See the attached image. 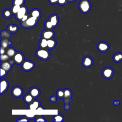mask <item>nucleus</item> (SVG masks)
Listing matches in <instances>:
<instances>
[{"instance_id":"a211bd4d","label":"nucleus","mask_w":122,"mask_h":122,"mask_svg":"<svg viewBox=\"0 0 122 122\" xmlns=\"http://www.w3.org/2000/svg\"><path fill=\"white\" fill-rule=\"evenodd\" d=\"M56 41L53 38L47 40V48L49 50H54L56 47Z\"/></svg>"},{"instance_id":"f704fd0d","label":"nucleus","mask_w":122,"mask_h":122,"mask_svg":"<svg viewBox=\"0 0 122 122\" xmlns=\"http://www.w3.org/2000/svg\"><path fill=\"white\" fill-rule=\"evenodd\" d=\"M7 73L8 72L0 68V79H2V78L5 77L7 74Z\"/></svg>"},{"instance_id":"473e14b6","label":"nucleus","mask_w":122,"mask_h":122,"mask_svg":"<svg viewBox=\"0 0 122 122\" xmlns=\"http://www.w3.org/2000/svg\"><path fill=\"white\" fill-rule=\"evenodd\" d=\"M11 58L6 54L5 53L4 54H0V61L1 62L8 61L10 60Z\"/></svg>"},{"instance_id":"cd10ccee","label":"nucleus","mask_w":122,"mask_h":122,"mask_svg":"<svg viewBox=\"0 0 122 122\" xmlns=\"http://www.w3.org/2000/svg\"><path fill=\"white\" fill-rule=\"evenodd\" d=\"M21 7V6L20 5H12L10 10L14 16L16 15V14L18 13L19 10H20V8Z\"/></svg>"},{"instance_id":"dca6fc26","label":"nucleus","mask_w":122,"mask_h":122,"mask_svg":"<svg viewBox=\"0 0 122 122\" xmlns=\"http://www.w3.org/2000/svg\"><path fill=\"white\" fill-rule=\"evenodd\" d=\"M29 14L31 16L35 17L40 20L41 16V12L40 9L38 8H34L30 10Z\"/></svg>"},{"instance_id":"9b49d317","label":"nucleus","mask_w":122,"mask_h":122,"mask_svg":"<svg viewBox=\"0 0 122 122\" xmlns=\"http://www.w3.org/2000/svg\"><path fill=\"white\" fill-rule=\"evenodd\" d=\"M93 59L89 56H86L82 59V65L84 67L86 68L91 67L93 65Z\"/></svg>"},{"instance_id":"4be33fe9","label":"nucleus","mask_w":122,"mask_h":122,"mask_svg":"<svg viewBox=\"0 0 122 122\" xmlns=\"http://www.w3.org/2000/svg\"><path fill=\"white\" fill-rule=\"evenodd\" d=\"M112 59L113 61L116 63H119L122 61V53L118 52L115 53Z\"/></svg>"},{"instance_id":"9d476101","label":"nucleus","mask_w":122,"mask_h":122,"mask_svg":"<svg viewBox=\"0 0 122 122\" xmlns=\"http://www.w3.org/2000/svg\"><path fill=\"white\" fill-rule=\"evenodd\" d=\"M11 92L13 97L15 98H19L22 95L23 93V90L20 87L16 86L12 88Z\"/></svg>"},{"instance_id":"c03bdc74","label":"nucleus","mask_w":122,"mask_h":122,"mask_svg":"<svg viewBox=\"0 0 122 122\" xmlns=\"http://www.w3.org/2000/svg\"><path fill=\"white\" fill-rule=\"evenodd\" d=\"M44 109H44V108L43 106L40 105V106L39 107V108H38L37 110H44Z\"/></svg>"},{"instance_id":"423d86ee","label":"nucleus","mask_w":122,"mask_h":122,"mask_svg":"<svg viewBox=\"0 0 122 122\" xmlns=\"http://www.w3.org/2000/svg\"><path fill=\"white\" fill-rule=\"evenodd\" d=\"M72 95V91L69 88L64 89V96L63 98L64 104H70V103L73 101L71 99Z\"/></svg>"},{"instance_id":"5701e85b","label":"nucleus","mask_w":122,"mask_h":122,"mask_svg":"<svg viewBox=\"0 0 122 122\" xmlns=\"http://www.w3.org/2000/svg\"><path fill=\"white\" fill-rule=\"evenodd\" d=\"M16 51L15 50V49L12 47H9V48H8L7 49H6V53L10 58H12L14 55L16 54Z\"/></svg>"},{"instance_id":"6e6552de","label":"nucleus","mask_w":122,"mask_h":122,"mask_svg":"<svg viewBox=\"0 0 122 122\" xmlns=\"http://www.w3.org/2000/svg\"><path fill=\"white\" fill-rule=\"evenodd\" d=\"M28 8L24 6H21L20 10L18 12V13L16 14V15L15 16L16 20L18 21H20L21 19L23 18V17L28 13Z\"/></svg>"},{"instance_id":"c85d7f7f","label":"nucleus","mask_w":122,"mask_h":122,"mask_svg":"<svg viewBox=\"0 0 122 122\" xmlns=\"http://www.w3.org/2000/svg\"><path fill=\"white\" fill-rule=\"evenodd\" d=\"M10 34L7 30H2L0 32V37L3 39H9L11 36Z\"/></svg>"},{"instance_id":"7c9ffc66","label":"nucleus","mask_w":122,"mask_h":122,"mask_svg":"<svg viewBox=\"0 0 122 122\" xmlns=\"http://www.w3.org/2000/svg\"><path fill=\"white\" fill-rule=\"evenodd\" d=\"M25 0H13L12 5H17L23 6L24 5Z\"/></svg>"},{"instance_id":"f8f14e48","label":"nucleus","mask_w":122,"mask_h":122,"mask_svg":"<svg viewBox=\"0 0 122 122\" xmlns=\"http://www.w3.org/2000/svg\"><path fill=\"white\" fill-rule=\"evenodd\" d=\"M55 35L54 32L52 30L46 29L43 30L41 34V38H44L46 40H49L52 38H53Z\"/></svg>"},{"instance_id":"39448f33","label":"nucleus","mask_w":122,"mask_h":122,"mask_svg":"<svg viewBox=\"0 0 122 122\" xmlns=\"http://www.w3.org/2000/svg\"><path fill=\"white\" fill-rule=\"evenodd\" d=\"M22 70L25 71H30L35 67V63L30 60H24L21 64Z\"/></svg>"},{"instance_id":"0eeeda50","label":"nucleus","mask_w":122,"mask_h":122,"mask_svg":"<svg viewBox=\"0 0 122 122\" xmlns=\"http://www.w3.org/2000/svg\"><path fill=\"white\" fill-rule=\"evenodd\" d=\"M12 59L14 63L17 65H21L25 60L23 54L20 51L16 52V54L12 58Z\"/></svg>"},{"instance_id":"b1692460","label":"nucleus","mask_w":122,"mask_h":122,"mask_svg":"<svg viewBox=\"0 0 122 122\" xmlns=\"http://www.w3.org/2000/svg\"><path fill=\"white\" fill-rule=\"evenodd\" d=\"M34 99L33 98V97L29 93L25 94V95L24 96V97H23L24 102L26 103H27L28 104H30V103H31Z\"/></svg>"},{"instance_id":"e433bc0d","label":"nucleus","mask_w":122,"mask_h":122,"mask_svg":"<svg viewBox=\"0 0 122 122\" xmlns=\"http://www.w3.org/2000/svg\"><path fill=\"white\" fill-rule=\"evenodd\" d=\"M67 3H68L67 0H59L57 4L60 6H64L67 4Z\"/></svg>"},{"instance_id":"20e7f679","label":"nucleus","mask_w":122,"mask_h":122,"mask_svg":"<svg viewBox=\"0 0 122 122\" xmlns=\"http://www.w3.org/2000/svg\"><path fill=\"white\" fill-rule=\"evenodd\" d=\"M114 70L110 67H106L103 69L102 71V74L103 77L107 80L111 79L114 75Z\"/></svg>"},{"instance_id":"2eb2a0df","label":"nucleus","mask_w":122,"mask_h":122,"mask_svg":"<svg viewBox=\"0 0 122 122\" xmlns=\"http://www.w3.org/2000/svg\"><path fill=\"white\" fill-rule=\"evenodd\" d=\"M29 93L35 99L40 96V94H41V91L39 88L34 86V87H31L30 89Z\"/></svg>"},{"instance_id":"72a5a7b5","label":"nucleus","mask_w":122,"mask_h":122,"mask_svg":"<svg viewBox=\"0 0 122 122\" xmlns=\"http://www.w3.org/2000/svg\"><path fill=\"white\" fill-rule=\"evenodd\" d=\"M35 122H46V120L43 117V115H37Z\"/></svg>"},{"instance_id":"393cba45","label":"nucleus","mask_w":122,"mask_h":122,"mask_svg":"<svg viewBox=\"0 0 122 122\" xmlns=\"http://www.w3.org/2000/svg\"><path fill=\"white\" fill-rule=\"evenodd\" d=\"M2 15L6 19H8L9 18H10L11 16L13 15L10 9H6L5 10H4L3 11L2 13Z\"/></svg>"},{"instance_id":"412c9836","label":"nucleus","mask_w":122,"mask_h":122,"mask_svg":"<svg viewBox=\"0 0 122 122\" xmlns=\"http://www.w3.org/2000/svg\"><path fill=\"white\" fill-rule=\"evenodd\" d=\"M7 30L10 33H15L18 31L19 27L16 25L9 24L8 25Z\"/></svg>"},{"instance_id":"bb28decb","label":"nucleus","mask_w":122,"mask_h":122,"mask_svg":"<svg viewBox=\"0 0 122 122\" xmlns=\"http://www.w3.org/2000/svg\"><path fill=\"white\" fill-rule=\"evenodd\" d=\"M39 45L41 48H47V40L41 38L39 41Z\"/></svg>"},{"instance_id":"6ab92c4d","label":"nucleus","mask_w":122,"mask_h":122,"mask_svg":"<svg viewBox=\"0 0 122 122\" xmlns=\"http://www.w3.org/2000/svg\"><path fill=\"white\" fill-rule=\"evenodd\" d=\"M12 44V42L10 41L9 39L1 38L0 41V47L5 49H7Z\"/></svg>"},{"instance_id":"ea45409f","label":"nucleus","mask_w":122,"mask_h":122,"mask_svg":"<svg viewBox=\"0 0 122 122\" xmlns=\"http://www.w3.org/2000/svg\"><path fill=\"white\" fill-rule=\"evenodd\" d=\"M59 0H48L49 2L52 5H54V4H56L58 3Z\"/></svg>"},{"instance_id":"a19ab883","label":"nucleus","mask_w":122,"mask_h":122,"mask_svg":"<svg viewBox=\"0 0 122 122\" xmlns=\"http://www.w3.org/2000/svg\"><path fill=\"white\" fill-rule=\"evenodd\" d=\"M6 49L0 47V54H4L5 53H6Z\"/></svg>"},{"instance_id":"37998d69","label":"nucleus","mask_w":122,"mask_h":122,"mask_svg":"<svg viewBox=\"0 0 122 122\" xmlns=\"http://www.w3.org/2000/svg\"><path fill=\"white\" fill-rule=\"evenodd\" d=\"M120 103V102L119 101H118V100H116V101H113V104L115 106H117L118 105H119Z\"/></svg>"},{"instance_id":"f3484780","label":"nucleus","mask_w":122,"mask_h":122,"mask_svg":"<svg viewBox=\"0 0 122 122\" xmlns=\"http://www.w3.org/2000/svg\"><path fill=\"white\" fill-rule=\"evenodd\" d=\"M40 105V102L38 100H33L31 103L28 104V108L27 109L31 110H37Z\"/></svg>"},{"instance_id":"4468645a","label":"nucleus","mask_w":122,"mask_h":122,"mask_svg":"<svg viewBox=\"0 0 122 122\" xmlns=\"http://www.w3.org/2000/svg\"><path fill=\"white\" fill-rule=\"evenodd\" d=\"M9 86L8 81L5 79H1L0 80V94L5 93L8 90Z\"/></svg>"},{"instance_id":"79ce46f5","label":"nucleus","mask_w":122,"mask_h":122,"mask_svg":"<svg viewBox=\"0 0 122 122\" xmlns=\"http://www.w3.org/2000/svg\"><path fill=\"white\" fill-rule=\"evenodd\" d=\"M70 104H64V109L66 110V111H68L70 109Z\"/></svg>"},{"instance_id":"1a4fd4ad","label":"nucleus","mask_w":122,"mask_h":122,"mask_svg":"<svg viewBox=\"0 0 122 122\" xmlns=\"http://www.w3.org/2000/svg\"><path fill=\"white\" fill-rule=\"evenodd\" d=\"M97 48L100 52L105 53L110 49V46L105 41H100L97 44Z\"/></svg>"},{"instance_id":"4c0bfd02","label":"nucleus","mask_w":122,"mask_h":122,"mask_svg":"<svg viewBox=\"0 0 122 122\" xmlns=\"http://www.w3.org/2000/svg\"><path fill=\"white\" fill-rule=\"evenodd\" d=\"M30 16V15L29 14V13H28V14L25 15L23 17V18L21 19V20H20V22H23V21H25L26 20H27L28 19V18Z\"/></svg>"},{"instance_id":"58836bf2","label":"nucleus","mask_w":122,"mask_h":122,"mask_svg":"<svg viewBox=\"0 0 122 122\" xmlns=\"http://www.w3.org/2000/svg\"><path fill=\"white\" fill-rule=\"evenodd\" d=\"M50 100L51 102H55L57 101V97L55 96H52L50 98Z\"/></svg>"},{"instance_id":"c756f323","label":"nucleus","mask_w":122,"mask_h":122,"mask_svg":"<svg viewBox=\"0 0 122 122\" xmlns=\"http://www.w3.org/2000/svg\"><path fill=\"white\" fill-rule=\"evenodd\" d=\"M56 96L59 99H63L64 96V89H60L56 92Z\"/></svg>"},{"instance_id":"aec40b11","label":"nucleus","mask_w":122,"mask_h":122,"mask_svg":"<svg viewBox=\"0 0 122 122\" xmlns=\"http://www.w3.org/2000/svg\"><path fill=\"white\" fill-rule=\"evenodd\" d=\"M12 66V65H11V63L10 62L9 60L8 61L1 62L0 68L3 69L5 71H6L7 72H9L11 69Z\"/></svg>"},{"instance_id":"a878e982","label":"nucleus","mask_w":122,"mask_h":122,"mask_svg":"<svg viewBox=\"0 0 122 122\" xmlns=\"http://www.w3.org/2000/svg\"><path fill=\"white\" fill-rule=\"evenodd\" d=\"M64 120V116L60 113L55 114L53 117V122H63Z\"/></svg>"},{"instance_id":"f257e3e1","label":"nucleus","mask_w":122,"mask_h":122,"mask_svg":"<svg viewBox=\"0 0 122 122\" xmlns=\"http://www.w3.org/2000/svg\"><path fill=\"white\" fill-rule=\"evenodd\" d=\"M36 55L38 58L45 61L51 57L49 50L48 48H40L36 51Z\"/></svg>"},{"instance_id":"ddd939ff","label":"nucleus","mask_w":122,"mask_h":122,"mask_svg":"<svg viewBox=\"0 0 122 122\" xmlns=\"http://www.w3.org/2000/svg\"><path fill=\"white\" fill-rule=\"evenodd\" d=\"M51 23L52 24L54 28L57 27L59 23V16L56 14H51L48 19Z\"/></svg>"},{"instance_id":"c9c22d12","label":"nucleus","mask_w":122,"mask_h":122,"mask_svg":"<svg viewBox=\"0 0 122 122\" xmlns=\"http://www.w3.org/2000/svg\"><path fill=\"white\" fill-rule=\"evenodd\" d=\"M16 122H29V120L27 119L26 115H24L23 117L18 119Z\"/></svg>"},{"instance_id":"2f4dec72","label":"nucleus","mask_w":122,"mask_h":122,"mask_svg":"<svg viewBox=\"0 0 122 122\" xmlns=\"http://www.w3.org/2000/svg\"><path fill=\"white\" fill-rule=\"evenodd\" d=\"M44 27L46 28V29H49V30H52V29L54 28L52 24L48 20L45 21L44 23Z\"/></svg>"},{"instance_id":"f03ea898","label":"nucleus","mask_w":122,"mask_h":122,"mask_svg":"<svg viewBox=\"0 0 122 122\" xmlns=\"http://www.w3.org/2000/svg\"><path fill=\"white\" fill-rule=\"evenodd\" d=\"M39 19L31 16L30 15V16L28 18V19L27 20H26L25 21L20 22L21 23V26L22 28H27V29H30V28H32L35 27L39 21Z\"/></svg>"},{"instance_id":"a18cd8bd","label":"nucleus","mask_w":122,"mask_h":122,"mask_svg":"<svg viewBox=\"0 0 122 122\" xmlns=\"http://www.w3.org/2000/svg\"><path fill=\"white\" fill-rule=\"evenodd\" d=\"M76 0H67L68 2H73Z\"/></svg>"},{"instance_id":"7ed1b4c3","label":"nucleus","mask_w":122,"mask_h":122,"mask_svg":"<svg viewBox=\"0 0 122 122\" xmlns=\"http://www.w3.org/2000/svg\"><path fill=\"white\" fill-rule=\"evenodd\" d=\"M78 7L82 13L87 14L90 11L92 5L89 0H81L79 3Z\"/></svg>"}]
</instances>
